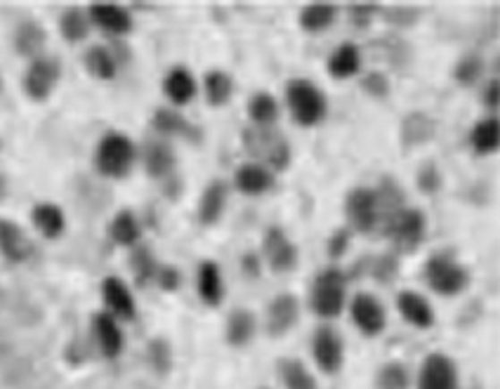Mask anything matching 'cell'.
I'll use <instances>...</instances> for the list:
<instances>
[{
	"instance_id": "1",
	"label": "cell",
	"mask_w": 500,
	"mask_h": 389,
	"mask_svg": "<svg viewBox=\"0 0 500 389\" xmlns=\"http://www.w3.org/2000/svg\"><path fill=\"white\" fill-rule=\"evenodd\" d=\"M241 144L250 161L260 163L267 170L284 173L292 161V151L288 137L279 128H262V125H246L241 130Z\"/></svg>"
},
{
	"instance_id": "2",
	"label": "cell",
	"mask_w": 500,
	"mask_h": 389,
	"mask_svg": "<svg viewBox=\"0 0 500 389\" xmlns=\"http://www.w3.org/2000/svg\"><path fill=\"white\" fill-rule=\"evenodd\" d=\"M286 106L292 121L302 128H314L328 114V99L317 83L307 78H292L286 85Z\"/></svg>"
},
{
	"instance_id": "3",
	"label": "cell",
	"mask_w": 500,
	"mask_h": 389,
	"mask_svg": "<svg viewBox=\"0 0 500 389\" xmlns=\"http://www.w3.org/2000/svg\"><path fill=\"white\" fill-rule=\"evenodd\" d=\"M347 302V274L338 266L318 272L312 288V309L321 318H335L343 314Z\"/></svg>"
},
{
	"instance_id": "4",
	"label": "cell",
	"mask_w": 500,
	"mask_h": 389,
	"mask_svg": "<svg viewBox=\"0 0 500 389\" xmlns=\"http://www.w3.org/2000/svg\"><path fill=\"white\" fill-rule=\"evenodd\" d=\"M425 281L436 295L453 298V295L468 288L470 274L453 255L436 253L425 262Z\"/></svg>"
},
{
	"instance_id": "5",
	"label": "cell",
	"mask_w": 500,
	"mask_h": 389,
	"mask_svg": "<svg viewBox=\"0 0 500 389\" xmlns=\"http://www.w3.org/2000/svg\"><path fill=\"white\" fill-rule=\"evenodd\" d=\"M135 144L121 132H109L99 140L95 165L105 177H123L128 175L132 161H135Z\"/></svg>"
},
{
	"instance_id": "6",
	"label": "cell",
	"mask_w": 500,
	"mask_h": 389,
	"mask_svg": "<svg viewBox=\"0 0 500 389\" xmlns=\"http://www.w3.org/2000/svg\"><path fill=\"white\" fill-rule=\"evenodd\" d=\"M344 217L352 233L377 232V201L370 187H354L344 196Z\"/></svg>"
},
{
	"instance_id": "7",
	"label": "cell",
	"mask_w": 500,
	"mask_h": 389,
	"mask_svg": "<svg viewBox=\"0 0 500 389\" xmlns=\"http://www.w3.org/2000/svg\"><path fill=\"white\" fill-rule=\"evenodd\" d=\"M425 232H428V220L425 215L418 207H406L390 227L385 229L383 236L392 241L396 253H413L418 246L425 239Z\"/></svg>"
},
{
	"instance_id": "8",
	"label": "cell",
	"mask_w": 500,
	"mask_h": 389,
	"mask_svg": "<svg viewBox=\"0 0 500 389\" xmlns=\"http://www.w3.org/2000/svg\"><path fill=\"white\" fill-rule=\"evenodd\" d=\"M262 258L274 274H288L298 266V246L281 227H269L262 236Z\"/></svg>"
},
{
	"instance_id": "9",
	"label": "cell",
	"mask_w": 500,
	"mask_h": 389,
	"mask_svg": "<svg viewBox=\"0 0 500 389\" xmlns=\"http://www.w3.org/2000/svg\"><path fill=\"white\" fill-rule=\"evenodd\" d=\"M416 389H458V368L446 354H429L418 370Z\"/></svg>"
},
{
	"instance_id": "10",
	"label": "cell",
	"mask_w": 500,
	"mask_h": 389,
	"mask_svg": "<svg viewBox=\"0 0 500 389\" xmlns=\"http://www.w3.org/2000/svg\"><path fill=\"white\" fill-rule=\"evenodd\" d=\"M350 314L352 321L357 326L359 331L364 333L366 337H376L385 331L387 326V314L385 307L380 305V300L370 292H357L350 302Z\"/></svg>"
},
{
	"instance_id": "11",
	"label": "cell",
	"mask_w": 500,
	"mask_h": 389,
	"mask_svg": "<svg viewBox=\"0 0 500 389\" xmlns=\"http://www.w3.org/2000/svg\"><path fill=\"white\" fill-rule=\"evenodd\" d=\"M312 354L317 366L324 370L326 376H335L343 368L344 361L343 337L333 331L331 326H318L317 333H314Z\"/></svg>"
},
{
	"instance_id": "12",
	"label": "cell",
	"mask_w": 500,
	"mask_h": 389,
	"mask_svg": "<svg viewBox=\"0 0 500 389\" xmlns=\"http://www.w3.org/2000/svg\"><path fill=\"white\" fill-rule=\"evenodd\" d=\"M298 318H300L298 298L291 295V292H281V295H276V298L267 305V314H265L267 335L269 337L286 335L292 326L298 324Z\"/></svg>"
},
{
	"instance_id": "13",
	"label": "cell",
	"mask_w": 500,
	"mask_h": 389,
	"mask_svg": "<svg viewBox=\"0 0 500 389\" xmlns=\"http://www.w3.org/2000/svg\"><path fill=\"white\" fill-rule=\"evenodd\" d=\"M373 191H376L377 201V229L383 233L409 207L406 206V194L399 187V182L392 180V177H385Z\"/></svg>"
},
{
	"instance_id": "14",
	"label": "cell",
	"mask_w": 500,
	"mask_h": 389,
	"mask_svg": "<svg viewBox=\"0 0 500 389\" xmlns=\"http://www.w3.org/2000/svg\"><path fill=\"white\" fill-rule=\"evenodd\" d=\"M59 64L53 57H36L29 66L27 76H24V90L31 99H46L53 88L57 85Z\"/></svg>"
},
{
	"instance_id": "15",
	"label": "cell",
	"mask_w": 500,
	"mask_h": 389,
	"mask_svg": "<svg viewBox=\"0 0 500 389\" xmlns=\"http://www.w3.org/2000/svg\"><path fill=\"white\" fill-rule=\"evenodd\" d=\"M276 182V175L272 170H267L265 165L253 161H246L236 165L234 170V189L246 196H260L265 191L274 187Z\"/></svg>"
},
{
	"instance_id": "16",
	"label": "cell",
	"mask_w": 500,
	"mask_h": 389,
	"mask_svg": "<svg viewBox=\"0 0 500 389\" xmlns=\"http://www.w3.org/2000/svg\"><path fill=\"white\" fill-rule=\"evenodd\" d=\"M396 309L403 317V321H409L416 328H432L435 326V309L428 302L425 295L416 291H402L396 295Z\"/></svg>"
},
{
	"instance_id": "17",
	"label": "cell",
	"mask_w": 500,
	"mask_h": 389,
	"mask_svg": "<svg viewBox=\"0 0 500 389\" xmlns=\"http://www.w3.org/2000/svg\"><path fill=\"white\" fill-rule=\"evenodd\" d=\"M361 47L357 43H340L335 50L328 55V62H326V69L331 73L333 78H338V80H347V78H354L359 72H361Z\"/></svg>"
},
{
	"instance_id": "18",
	"label": "cell",
	"mask_w": 500,
	"mask_h": 389,
	"mask_svg": "<svg viewBox=\"0 0 500 389\" xmlns=\"http://www.w3.org/2000/svg\"><path fill=\"white\" fill-rule=\"evenodd\" d=\"M229 201V184L225 180L208 182V187L203 189L201 199H199V220L201 224H215L220 220L225 207Z\"/></svg>"
},
{
	"instance_id": "19",
	"label": "cell",
	"mask_w": 500,
	"mask_h": 389,
	"mask_svg": "<svg viewBox=\"0 0 500 389\" xmlns=\"http://www.w3.org/2000/svg\"><path fill=\"white\" fill-rule=\"evenodd\" d=\"M163 90H165L168 99L175 106H184V104H189L196 97L199 85H196L194 73L189 72L187 66H173L165 80H163Z\"/></svg>"
},
{
	"instance_id": "20",
	"label": "cell",
	"mask_w": 500,
	"mask_h": 389,
	"mask_svg": "<svg viewBox=\"0 0 500 389\" xmlns=\"http://www.w3.org/2000/svg\"><path fill=\"white\" fill-rule=\"evenodd\" d=\"M196 291L201 295L206 305L215 307L220 305L225 298V281H222L220 266L213 259H203L199 265V274H196Z\"/></svg>"
},
{
	"instance_id": "21",
	"label": "cell",
	"mask_w": 500,
	"mask_h": 389,
	"mask_svg": "<svg viewBox=\"0 0 500 389\" xmlns=\"http://www.w3.org/2000/svg\"><path fill=\"white\" fill-rule=\"evenodd\" d=\"M102 298H105L106 307H109L111 317L132 318L135 317V300L132 292L128 291V285L116 276L102 281Z\"/></svg>"
},
{
	"instance_id": "22",
	"label": "cell",
	"mask_w": 500,
	"mask_h": 389,
	"mask_svg": "<svg viewBox=\"0 0 500 389\" xmlns=\"http://www.w3.org/2000/svg\"><path fill=\"white\" fill-rule=\"evenodd\" d=\"M92 328H95V337H97V344L99 350H102V354L109 359L118 357L121 350H123V333H121V328H118L116 318L111 317L109 311H102V314L95 317Z\"/></svg>"
},
{
	"instance_id": "23",
	"label": "cell",
	"mask_w": 500,
	"mask_h": 389,
	"mask_svg": "<svg viewBox=\"0 0 500 389\" xmlns=\"http://www.w3.org/2000/svg\"><path fill=\"white\" fill-rule=\"evenodd\" d=\"M177 165V158H175V151L170 147L168 142H163V140H157V142H149L147 144V149H144V168L149 173L151 177H170L173 175V170Z\"/></svg>"
},
{
	"instance_id": "24",
	"label": "cell",
	"mask_w": 500,
	"mask_h": 389,
	"mask_svg": "<svg viewBox=\"0 0 500 389\" xmlns=\"http://www.w3.org/2000/svg\"><path fill=\"white\" fill-rule=\"evenodd\" d=\"M258 331V317L250 309H234L227 317V342L232 347H246Z\"/></svg>"
},
{
	"instance_id": "25",
	"label": "cell",
	"mask_w": 500,
	"mask_h": 389,
	"mask_svg": "<svg viewBox=\"0 0 500 389\" xmlns=\"http://www.w3.org/2000/svg\"><path fill=\"white\" fill-rule=\"evenodd\" d=\"M281 106L276 102L272 92L260 90L250 95L248 99V118H250V125H262V128H272L276 121H279Z\"/></svg>"
},
{
	"instance_id": "26",
	"label": "cell",
	"mask_w": 500,
	"mask_h": 389,
	"mask_svg": "<svg viewBox=\"0 0 500 389\" xmlns=\"http://www.w3.org/2000/svg\"><path fill=\"white\" fill-rule=\"evenodd\" d=\"M154 128H157L161 135H182L187 137V140H194V142L201 137V130L189 123L180 111L165 109V106L157 109V114H154Z\"/></svg>"
},
{
	"instance_id": "27",
	"label": "cell",
	"mask_w": 500,
	"mask_h": 389,
	"mask_svg": "<svg viewBox=\"0 0 500 389\" xmlns=\"http://www.w3.org/2000/svg\"><path fill=\"white\" fill-rule=\"evenodd\" d=\"M435 137V121L422 114V111H411L402 123V142L403 147H418V144L429 142Z\"/></svg>"
},
{
	"instance_id": "28",
	"label": "cell",
	"mask_w": 500,
	"mask_h": 389,
	"mask_svg": "<svg viewBox=\"0 0 500 389\" xmlns=\"http://www.w3.org/2000/svg\"><path fill=\"white\" fill-rule=\"evenodd\" d=\"M203 92H206L210 106H225L234 92V78L225 69H210L203 76Z\"/></svg>"
},
{
	"instance_id": "29",
	"label": "cell",
	"mask_w": 500,
	"mask_h": 389,
	"mask_svg": "<svg viewBox=\"0 0 500 389\" xmlns=\"http://www.w3.org/2000/svg\"><path fill=\"white\" fill-rule=\"evenodd\" d=\"M90 17L92 21L97 26H102L105 31L116 33V36L128 33L132 29V20L131 14H128V10H123V7L118 5H92Z\"/></svg>"
},
{
	"instance_id": "30",
	"label": "cell",
	"mask_w": 500,
	"mask_h": 389,
	"mask_svg": "<svg viewBox=\"0 0 500 389\" xmlns=\"http://www.w3.org/2000/svg\"><path fill=\"white\" fill-rule=\"evenodd\" d=\"M470 144L472 149L481 156L494 154L500 144V123L496 116L481 118L479 123L474 125L472 132H470Z\"/></svg>"
},
{
	"instance_id": "31",
	"label": "cell",
	"mask_w": 500,
	"mask_h": 389,
	"mask_svg": "<svg viewBox=\"0 0 500 389\" xmlns=\"http://www.w3.org/2000/svg\"><path fill=\"white\" fill-rule=\"evenodd\" d=\"M0 250H3L7 259L20 262V259H24L31 253V243H29L24 232L17 224L3 220L0 222Z\"/></svg>"
},
{
	"instance_id": "32",
	"label": "cell",
	"mask_w": 500,
	"mask_h": 389,
	"mask_svg": "<svg viewBox=\"0 0 500 389\" xmlns=\"http://www.w3.org/2000/svg\"><path fill=\"white\" fill-rule=\"evenodd\" d=\"M340 10L335 5H324V3H312V5L302 7L300 13V26L307 33H321L328 26L335 24Z\"/></svg>"
},
{
	"instance_id": "33",
	"label": "cell",
	"mask_w": 500,
	"mask_h": 389,
	"mask_svg": "<svg viewBox=\"0 0 500 389\" xmlns=\"http://www.w3.org/2000/svg\"><path fill=\"white\" fill-rule=\"evenodd\" d=\"M14 46L20 50V55L24 57H40V50L46 46V31L38 21H24V24L17 29V36H14Z\"/></svg>"
},
{
	"instance_id": "34",
	"label": "cell",
	"mask_w": 500,
	"mask_h": 389,
	"mask_svg": "<svg viewBox=\"0 0 500 389\" xmlns=\"http://www.w3.org/2000/svg\"><path fill=\"white\" fill-rule=\"evenodd\" d=\"M33 224L46 239H57L59 233L64 232V213L53 203H38L33 207Z\"/></svg>"
},
{
	"instance_id": "35",
	"label": "cell",
	"mask_w": 500,
	"mask_h": 389,
	"mask_svg": "<svg viewBox=\"0 0 500 389\" xmlns=\"http://www.w3.org/2000/svg\"><path fill=\"white\" fill-rule=\"evenodd\" d=\"M279 373L286 389H318L317 377H314L305 363L298 361V359H284V361L279 363Z\"/></svg>"
},
{
	"instance_id": "36",
	"label": "cell",
	"mask_w": 500,
	"mask_h": 389,
	"mask_svg": "<svg viewBox=\"0 0 500 389\" xmlns=\"http://www.w3.org/2000/svg\"><path fill=\"white\" fill-rule=\"evenodd\" d=\"M85 66L92 76L102 78V80L116 76V57H114V52L102 46H95L85 52Z\"/></svg>"
},
{
	"instance_id": "37",
	"label": "cell",
	"mask_w": 500,
	"mask_h": 389,
	"mask_svg": "<svg viewBox=\"0 0 500 389\" xmlns=\"http://www.w3.org/2000/svg\"><path fill=\"white\" fill-rule=\"evenodd\" d=\"M59 29H62V36H64L69 43H79L88 36L90 31V14H85L79 7H72L62 14V21H59Z\"/></svg>"
},
{
	"instance_id": "38",
	"label": "cell",
	"mask_w": 500,
	"mask_h": 389,
	"mask_svg": "<svg viewBox=\"0 0 500 389\" xmlns=\"http://www.w3.org/2000/svg\"><path fill=\"white\" fill-rule=\"evenodd\" d=\"M484 72H487L484 57H481L479 52H468V55H462V57L458 59V64H455L453 69V78L461 85L470 88V85H474L484 76Z\"/></svg>"
},
{
	"instance_id": "39",
	"label": "cell",
	"mask_w": 500,
	"mask_h": 389,
	"mask_svg": "<svg viewBox=\"0 0 500 389\" xmlns=\"http://www.w3.org/2000/svg\"><path fill=\"white\" fill-rule=\"evenodd\" d=\"M111 239L121 246H135L140 241V222L131 210H121L111 222Z\"/></svg>"
},
{
	"instance_id": "40",
	"label": "cell",
	"mask_w": 500,
	"mask_h": 389,
	"mask_svg": "<svg viewBox=\"0 0 500 389\" xmlns=\"http://www.w3.org/2000/svg\"><path fill=\"white\" fill-rule=\"evenodd\" d=\"M377 389H409L411 376L402 363H385L376 377Z\"/></svg>"
},
{
	"instance_id": "41",
	"label": "cell",
	"mask_w": 500,
	"mask_h": 389,
	"mask_svg": "<svg viewBox=\"0 0 500 389\" xmlns=\"http://www.w3.org/2000/svg\"><path fill=\"white\" fill-rule=\"evenodd\" d=\"M396 274H399V258H396V253L380 255V258L373 259V265H370V276L376 281H380V283H390Z\"/></svg>"
},
{
	"instance_id": "42",
	"label": "cell",
	"mask_w": 500,
	"mask_h": 389,
	"mask_svg": "<svg viewBox=\"0 0 500 389\" xmlns=\"http://www.w3.org/2000/svg\"><path fill=\"white\" fill-rule=\"evenodd\" d=\"M132 269H135V276L137 281H149V279H157V259H154V255L147 250V248H140L135 253V258H132Z\"/></svg>"
},
{
	"instance_id": "43",
	"label": "cell",
	"mask_w": 500,
	"mask_h": 389,
	"mask_svg": "<svg viewBox=\"0 0 500 389\" xmlns=\"http://www.w3.org/2000/svg\"><path fill=\"white\" fill-rule=\"evenodd\" d=\"M361 90L370 97H385L390 92V78L380 72H369L361 76Z\"/></svg>"
},
{
	"instance_id": "44",
	"label": "cell",
	"mask_w": 500,
	"mask_h": 389,
	"mask_svg": "<svg viewBox=\"0 0 500 389\" xmlns=\"http://www.w3.org/2000/svg\"><path fill=\"white\" fill-rule=\"evenodd\" d=\"M418 187H420V191H425V194H435L436 189L442 187V175H439L435 163H425V165H422V170L418 173Z\"/></svg>"
},
{
	"instance_id": "45",
	"label": "cell",
	"mask_w": 500,
	"mask_h": 389,
	"mask_svg": "<svg viewBox=\"0 0 500 389\" xmlns=\"http://www.w3.org/2000/svg\"><path fill=\"white\" fill-rule=\"evenodd\" d=\"M380 13H385L387 21L394 26H411L416 21L418 10L416 7H380Z\"/></svg>"
},
{
	"instance_id": "46",
	"label": "cell",
	"mask_w": 500,
	"mask_h": 389,
	"mask_svg": "<svg viewBox=\"0 0 500 389\" xmlns=\"http://www.w3.org/2000/svg\"><path fill=\"white\" fill-rule=\"evenodd\" d=\"M350 241H352V229L350 227L335 229L331 239H328V255H331L333 259L343 258L344 250H347V246H350Z\"/></svg>"
},
{
	"instance_id": "47",
	"label": "cell",
	"mask_w": 500,
	"mask_h": 389,
	"mask_svg": "<svg viewBox=\"0 0 500 389\" xmlns=\"http://www.w3.org/2000/svg\"><path fill=\"white\" fill-rule=\"evenodd\" d=\"M347 13H350L352 24L359 26V29H366L373 21V17L380 13V5H350Z\"/></svg>"
},
{
	"instance_id": "48",
	"label": "cell",
	"mask_w": 500,
	"mask_h": 389,
	"mask_svg": "<svg viewBox=\"0 0 500 389\" xmlns=\"http://www.w3.org/2000/svg\"><path fill=\"white\" fill-rule=\"evenodd\" d=\"M157 281L163 291H177L180 283H182V276H180V272H177L175 266L165 265V266H158Z\"/></svg>"
},
{
	"instance_id": "49",
	"label": "cell",
	"mask_w": 500,
	"mask_h": 389,
	"mask_svg": "<svg viewBox=\"0 0 500 389\" xmlns=\"http://www.w3.org/2000/svg\"><path fill=\"white\" fill-rule=\"evenodd\" d=\"M487 111L496 114L498 111V104H500V83H498V76H491L488 78L487 88H484V97H481Z\"/></svg>"
},
{
	"instance_id": "50",
	"label": "cell",
	"mask_w": 500,
	"mask_h": 389,
	"mask_svg": "<svg viewBox=\"0 0 500 389\" xmlns=\"http://www.w3.org/2000/svg\"><path fill=\"white\" fill-rule=\"evenodd\" d=\"M241 272L246 274L248 279H258L262 274V258L258 253H246L241 258Z\"/></svg>"
}]
</instances>
